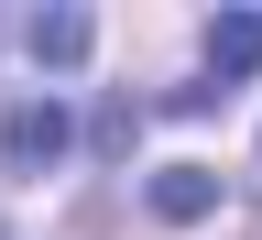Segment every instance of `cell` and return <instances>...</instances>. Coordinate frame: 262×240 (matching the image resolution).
I'll use <instances>...</instances> for the list:
<instances>
[{"label":"cell","instance_id":"3","mask_svg":"<svg viewBox=\"0 0 262 240\" xmlns=\"http://www.w3.org/2000/svg\"><path fill=\"white\" fill-rule=\"evenodd\" d=\"M77 142V120H66V98H33V110H11V164L22 175H44V164Z\"/></svg>","mask_w":262,"mask_h":240},{"label":"cell","instance_id":"4","mask_svg":"<svg viewBox=\"0 0 262 240\" xmlns=\"http://www.w3.org/2000/svg\"><path fill=\"white\" fill-rule=\"evenodd\" d=\"M88 55H98V22L88 11H33V66H44V77H77Z\"/></svg>","mask_w":262,"mask_h":240},{"label":"cell","instance_id":"1","mask_svg":"<svg viewBox=\"0 0 262 240\" xmlns=\"http://www.w3.org/2000/svg\"><path fill=\"white\" fill-rule=\"evenodd\" d=\"M219 197H229V186L208 175V164H164V175L142 186V208H153L164 229H196V219H219Z\"/></svg>","mask_w":262,"mask_h":240},{"label":"cell","instance_id":"2","mask_svg":"<svg viewBox=\"0 0 262 240\" xmlns=\"http://www.w3.org/2000/svg\"><path fill=\"white\" fill-rule=\"evenodd\" d=\"M262 77V11H219L208 22V88H251Z\"/></svg>","mask_w":262,"mask_h":240}]
</instances>
